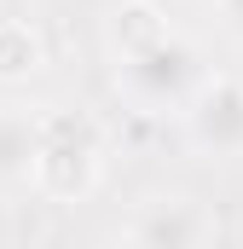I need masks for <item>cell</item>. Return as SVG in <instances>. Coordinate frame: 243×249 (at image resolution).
I'll return each instance as SVG.
<instances>
[{"label":"cell","mask_w":243,"mask_h":249,"mask_svg":"<svg viewBox=\"0 0 243 249\" xmlns=\"http://www.w3.org/2000/svg\"><path fill=\"white\" fill-rule=\"evenodd\" d=\"M203 75H208L203 53L162 23H145L116 53V87L127 93V105H139L151 116H180V105L197 93Z\"/></svg>","instance_id":"1"},{"label":"cell","mask_w":243,"mask_h":249,"mask_svg":"<svg viewBox=\"0 0 243 249\" xmlns=\"http://www.w3.org/2000/svg\"><path fill=\"white\" fill-rule=\"evenodd\" d=\"M41 127H47V110L0 105V186H29V180H35Z\"/></svg>","instance_id":"5"},{"label":"cell","mask_w":243,"mask_h":249,"mask_svg":"<svg viewBox=\"0 0 243 249\" xmlns=\"http://www.w3.org/2000/svg\"><path fill=\"white\" fill-rule=\"evenodd\" d=\"M185 139L208 162H238L243 157V81L238 75H203L197 93L180 105Z\"/></svg>","instance_id":"3"},{"label":"cell","mask_w":243,"mask_h":249,"mask_svg":"<svg viewBox=\"0 0 243 249\" xmlns=\"http://www.w3.org/2000/svg\"><path fill=\"white\" fill-rule=\"evenodd\" d=\"M220 29L232 41H243V0H220Z\"/></svg>","instance_id":"7"},{"label":"cell","mask_w":243,"mask_h":249,"mask_svg":"<svg viewBox=\"0 0 243 249\" xmlns=\"http://www.w3.org/2000/svg\"><path fill=\"white\" fill-rule=\"evenodd\" d=\"M122 238L145 244V249H197V244L220 238V220L191 197H145L139 214L122 226Z\"/></svg>","instance_id":"4"},{"label":"cell","mask_w":243,"mask_h":249,"mask_svg":"<svg viewBox=\"0 0 243 249\" xmlns=\"http://www.w3.org/2000/svg\"><path fill=\"white\" fill-rule=\"evenodd\" d=\"M41 64H47V41H41L29 23L6 18V23H0V81H29Z\"/></svg>","instance_id":"6"},{"label":"cell","mask_w":243,"mask_h":249,"mask_svg":"<svg viewBox=\"0 0 243 249\" xmlns=\"http://www.w3.org/2000/svg\"><path fill=\"white\" fill-rule=\"evenodd\" d=\"M104 174V139L87 116L69 110H47L41 127V157H35V180L29 186L52 203H81Z\"/></svg>","instance_id":"2"}]
</instances>
